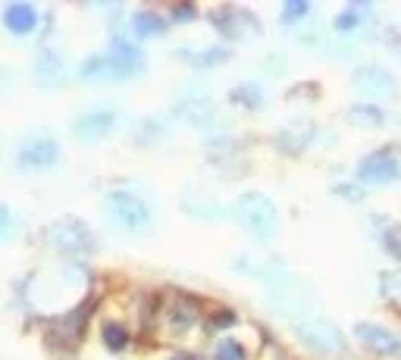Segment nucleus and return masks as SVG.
<instances>
[{
  "mask_svg": "<svg viewBox=\"0 0 401 360\" xmlns=\"http://www.w3.org/2000/svg\"><path fill=\"white\" fill-rule=\"evenodd\" d=\"M141 69H145L141 50L126 41H116L107 54L88 57L79 73L85 82H122V79H135Z\"/></svg>",
  "mask_w": 401,
  "mask_h": 360,
  "instance_id": "1",
  "label": "nucleus"
},
{
  "mask_svg": "<svg viewBox=\"0 0 401 360\" xmlns=\"http://www.w3.org/2000/svg\"><path fill=\"white\" fill-rule=\"evenodd\" d=\"M232 216L235 223L245 229L248 235L267 241L276 235V226H279V213H276V204L270 201L267 195H242L238 204L232 207Z\"/></svg>",
  "mask_w": 401,
  "mask_h": 360,
  "instance_id": "2",
  "label": "nucleus"
},
{
  "mask_svg": "<svg viewBox=\"0 0 401 360\" xmlns=\"http://www.w3.org/2000/svg\"><path fill=\"white\" fill-rule=\"evenodd\" d=\"M103 210H107L110 220L119 229H126V232H145V229L151 226V210H147V204L141 201L138 195H132V191H110L107 201H103Z\"/></svg>",
  "mask_w": 401,
  "mask_h": 360,
  "instance_id": "3",
  "label": "nucleus"
},
{
  "mask_svg": "<svg viewBox=\"0 0 401 360\" xmlns=\"http://www.w3.org/2000/svg\"><path fill=\"white\" fill-rule=\"evenodd\" d=\"M358 179L364 185H373V188L395 185L401 179V160L392 151H373L358 163Z\"/></svg>",
  "mask_w": 401,
  "mask_h": 360,
  "instance_id": "4",
  "label": "nucleus"
},
{
  "mask_svg": "<svg viewBox=\"0 0 401 360\" xmlns=\"http://www.w3.org/2000/svg\"><path fill=\"white\" fill-rule=\"evenodd\" d=\"M48 241L57 250H66V254H92L94 244H98L94 241V232L82 220H63L57 226H50Z\"/></svg>",
  "mask_w": 401,
  "mask_h": 360,
  "instance_id": "5",
  "label": "nucleus"
},
{
  "mask_svg": "<svg viewBox=\"0 0 401 360\" xmlns=\"http://www.w3.org/2000/svg\"><path fill=\"white\" fill-rule=\"evenodd\" d=\"M295 336L301 338L307 348L323 351V354H335V351L345 348V336L335 329L329 320H298L295 323Z\"/></svg>",
  "mask_w": 401,
  "mask_h": 360,
  "instance_id": "6",
  "label": "nucleus"
},
{
  "mask_svg": "<svg viewBox=\"0 0 401 360\" xmlns=\"http://www.w3.org/2000/svg\"><path fill=\"white\" fill-rule=\"evenodd\" d=\"M354 338H358V342L377 357H401V338L395 336V332L386 329V326L358 323L354 326Z\"/></svg>",
  "mask_w": 401,
  "mask_h": 360,
  "instance_id": "7",
  "label": "nucleus"
},
{
  "mask_svg": "<svg viewBox=\"0 0 401 360\" xmlns=\"http://www.w3.org/2000/svg\"><path fill=\"white\" fill-rule=\"evenodd\" d=\"M351 82L364 98H395V91H398L395 75L386 73L383 66H360Z\"/></svg>",
  "mask_w": 401,
  "mask_h": 360,
  "instance_id": "8",
  "label": "nucleus"
},
{
  "mask_svg": "<svg viewBox=\"0 0 401 360\" xmlns=\"http://www.w3.org/2000/svg\"><path fill=\"white\" fill-rule=\"evenodd\" d=\"M57 157H60V147H57L54 138H31V141H25V144L19 147L16 163H19V170L38 172V170H48V166H54Z\"/></svg>",
  "mask_w": 401,
  "mask_h": 360,
  "instance_id": "9",
  "label": "nucleus"
},
{
  "mask_svg": "<svg viewBox=\"0 0 401 360\" xmlns=\"http://www.w3.org/2000/svg\"><path fill=\"white\" fill-rule=\"evenodd\" d=\"M113 126H116L113 110H92V113H82V117L73 122V135L79 141H101L103 135L113 132Z\"/></svg>",
  "mask_w": 401,
  "mask_h": 360,
  "instance_id": "10",
  "label": "nucleus"
},
{
  "mask_svg": "<svg viewBox=\"0 0 401 360\" xmlns=\"http://www.w3.org/2000/svg\"><path fill=\"white\" fill-rule=\"evenodd\" d=\"M314 141V126L307 119H295L276 132V147H282L286 153H301L304 147Z\"/></svg>",
  "mask_w": 401,
  "mask_h": 360,
  "instance_id": "11",
  "label": "nucleus"
},
{
  "mask_svg": "<svg viewBox=\"0 0 401 360\" xmlns=\"http://www.w3.org/2000/svg\"><path fill=\"white\" fill-rule=\"evenodd\" d=\"M63 79H66V66H63L60 54L44 50V54L38 57V63H35V82L41 88H60Z\"/></svg>",
  "mask_w": 401,
  "mask_h": 360,
  "instance_id": "12",
  "label": "nucleus"
},
{
  "mask_svg": "<svg viewBox=\"0 0 401 360\" xmlns=\"http://www.w3.org/2000/svg\"><path fill=\"white\" fill-rule=\"evenodd\" d=\"M3 25L13 31V35H29L38 25V13L31 3H10L3 10Z\"/></svg>",
  "mask_w": 401,
  "mask_h": 360,
  "instance_id": "13",
  "label": "nucleus"
},
{
  "mask_svg": "<svg viewBox=\"0 0 401 360\" xmlns=\"http://www.w3.org/2000/svg\"><path fill=\"white\" fill-rule=\"evenodd\" d=\"M379 292H383V298L389 301L392 307L401 310V269H386V273L379 276Z\"/></svg>",
  "mask_w": 401,
  "mask_h": 360,
  "instance_id": "14",
  "label": "nucleus"
},
{
  "mask_svg": "<svg viewBox=\"0 0 401 360\" xmlns=\"http://www.w3.org/2000/svg\"><path fill=\"white\" fill-rule=\"evenodd\" d=\"M348 117H351V122H358V126H364V128L383 126V122H386L383 110H379L377 104H354L351 110H348Z\"/></svg>",
  "mask_w": 401,
  "mask_h": 360,
  "instance_id": "15",
  "label": "nucleus"
},
{
  "mask_svg": "<svg viewBox=\"0 0 401 360\" xmlns=\"http://www.w3.org/2000/svg\"><path fill=\"white\" fill-rule=\"evenodd\" d=\"M101 338H103V345H107L110 351H122L129 345V332H126V326L122 323H103Z\"/></svg>",
  "mask_w": 401,
  "mask_h": 360,
  "instance_id": "16",
  "label": "nucleus"
},
{
  "mask_svg": "<svg viewBox=\"0 0 401 360\" xmlns=\"http://www.w3.org/2000/svg\"><path fill=\"white\" fill-rule=\"evenodd\" d=\"M232 100L235 104H242V107H248V110H257V107L263 104V91L257 85H238V88H232Z\"/></svg>",
  "mask_w": 401,
  "mask_h": 360,
  "instance_id": "17",
  "label": "nucleus"
},
{
  "mask_svg": "<svg viewBox=\"0 0 401 360\" xmlns=\"http://www.w3.org/2000/svg\"><path fill=\"white\" fill-rule=\"evenodd\" d=\"M367 6H360V3H354V6H345L342 10V16L335 19V31H354L360 25V19H358V13H364Z\"/></svg>",
  "mask_w": 401,
  "mask_h": 360,
  "instance_id": "18",
  "label": "nucleus"
},
{
  "mask_svg": "<svg viewBox=\"0 0 401 360\" xmlns=\"http://www.w3.org/2000/svg\"><path fill=\"white\" fill-rule=\"evenodd\" d=\"M135 31H138V35H160V31H163V22H160L157 16L138 13V16H135Z\"/></svg>",
  "mask_w": 401,
  "mask_h": 360,
  "instance_id": "19",
  "label": "nucleus"
},
{
  "mask_svg": "<svg viewBox=\"0 0 401 360\" xmlns=\"http://www.w3.org/2000/svg\"><path fill=\"white\" fill-rule=\"evenodd\" d=\"M217 360H245V348L238 342H232V338H223L217 345Z\"/></svg>",
  "mask_w": 401,
  "mask_h": 360,
  "instance_id": "20",
  "label": "nucleus"
},
{
  "mask_svg": "<svg viewBox=\"0 0 401 360\" xmlns=\"http://www.w3.org/2000/svg\"><path fill=\"white\" fill-rule=\"evenodd\" d=\"M307 10H310L307 3H301V0H292V3L282 6V22H286V25H295L298 19L307 16Z\"/></svg>",
  "mask_w": 401,
  "mask_h": 360,
  "instance_id": "21",
  "label": "nucleus"
},
{
  "mask_svg": "<svg viewBox=\"0 0 401 360\" xmlns=\"http://www.w3.org/2000/svg\"><path fill=\"white\" fill-rule=\"evenodd\" d=\"M226 60H229V50H226V47L207 50V54H198V57H195L198 66H213V63H226Z\"/></svg>",
  "mask_w": 401,
  "mask_h": 360,
  "instance_id": "22",
  "label": "nucleus"
},
{
  "mask_svg": "<svg viewBox=\"0 0 401 360\" xmlns=\"http://www.w3.org/2000/svg\"><path fill=\"white\" fill-rule=\"evenodd\" d=\"M386 250L401 260V229H392V232H386Z\"/></svg>",
  "mask_w": 401,
  "mask_h": 360,
  "instance_id": "23",
  "label": "nucleus"
},
{
  "mask_svg": "<svg viewBox=\"0 0 401 360\" xmlns=\"http://www.w3.org/2000/svg\"><path fill=\"white\" fill-rule=\"evenodd\" d=\"M10 232H13V213L6 204H0V239H6Z\"/></svg>",
  "mask_w": 401,
  "mask_h": 360,
  "instance_id": "24",
  "label": "nucleus"
},
{
  "mask_svg": "<svg viewBox=\"0 0 401 360\" xmlns=\"http://www.w3.org/2000/svg\"><path fill=\"white\" fill-rule=\"evenodd\" d=\"M339 195H345V201H360V191L358 188H351V185H339Z\"/></svg>",
  "mask_w": 401,
  "mask_h": 360,
  "instance_id": "25",
  "label": "nucleus"
},
{
  "mask_svg": "<svg viewBox=\"0 0 401 360\" xmlns=\"http://www.w3.org/2000/svg\"><path fill=\"white\" fill-rule=\"evenodd\" d=\"M173 16H176V19H195V10H191V6H176Z\"/></svg>",
  "mask_w": 401,
  "mask_h": 360,
  "instance_id": "26",
  "label": "nucleus"
},
{
  "mask_svg": "<svg viewBox=\"0 0 401 360\" xmlns=\"http://www.w3.org/2000/svg\"><path fill=\"white\" fill-rule=\"evenodd\" d=\"M173 360H195V357H191V354H185V351H179V354L173 357Z\"/></svg>",
  "mask_w": 401,
  "mask_h": 360,
  "instance_id": "27",
  "label": "nucleus"
}]
</instances>
